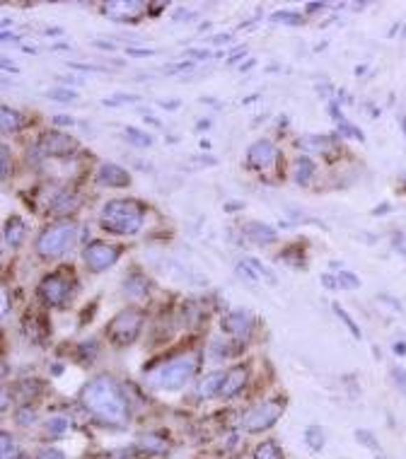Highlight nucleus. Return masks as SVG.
<instances>
[{"instance_id":"1","label":"nucleus","mask_w":406,"mask_h":459,"mask_svg":"<svg viewBox=\"0 0 406 459\" xmlns=\"http://www.w3.org/2000/svg\"><path fill=\"white\" fill-rule=\"evenodd\" d=\"M82 409L102 425H121L129 421V397L112 374H97L80 392Z\"/></svg>"},{"instance_id":"2","label":"nucleus","mask_w":406,"mask_h":459,"mask_svg":"<svg viewBox=\"0 0 406 459\" xmlns=\"http://www.w3.org/2000/svg\"><path fill=\"white\" fill-rule=\"evenodd\" d=\"M143 205L138 201H131V198H114V201L104 203L102 213H99L102 230L112 232V235H136L143 228Z\"/></svg>"},{"instance_id":"3","label":"nucleus","mask_w":406,"mask_h":459,"mask_svg":"<svg viewBox=\"0 0 406 459\" xmlns=\"http://www.w3.org/2000/svg\"><path fill=\"white\" fill-rule=\"evenodd\" d=\"M198 360H201L198 351L184 353V356L174 358V360H170L167 365H162L160 370L152 374V384H157V387H162V389H179V387H184V384H187L189 379L196 374Z\"/></svg>"},{"instance_id":"4","label":"nucleus","mask_w":406,"mask_h":459,"mask_svg":"<svg viewBox=\"0 0 406 459\" xmlns=\"http://www.w3.org/2000/svg\"><path fill=\"white\" fill-rule=\"evenodd\" d=\"M78 237V228L73 223H58L41 230L36 237V254L41 258H61L68 249H73Z\"/></svg>"},{"instance_id":"5","label":"nucleus","mask_w":406,"mask_h":459,"mask_svg":"<svg viewBox=\"0 0 406 459\" xmlns=\"http://www.w3.org/2000/svg\"><path fill=\"white\" fill-rule=\"evenodd\" d=\"M145 324V312L138 307H126L121 309L119 314L109 321L107 326V336L112 339V344L116 346H129L138 339L140 329Z\"/></svg>"},{"instance_id":"6","label":"nucleus","mask_w":406,"mask_h":459,"mask_svg":"<svg viewBox=\"0 0 406 459\" xmlns=\"http://www.w3.org/2000/svg\"><path fill=\"white\" fill-rule=\"evenodd\" d=\"M73 295V286H71V278L66 273L56 271V273H49V276L41 278L39 283V298L46 307H63V305L71 300Z\"/></svg>"},{"instance_id":"7","label":"nucleus","mask_w":406,"mask_h":459,"mask_svg":"<svg viewBox=\"0 0 406 459\" xmlns=\"http://www.w3.org/2000/svg\"><path fill=\"white\" fill-rule=\"evenodd\" d=\"M283 409H286V402H281V399H273V402H263L259 406H254V409L247 411L245 418H242V428L247 432H261V430L271 428V425L281 418Z\"/></svg>"},{"instance_id":"8","label":"nucleus","mask_w":406,"mask_h":459,"mask_svg":"<svg viewBox=\"0 0 406 459\" xmlns=\"http://www.w3.org/2000/svg\"><path fill=\"white\" fill-rule=\"evenodd\" d=\"M121 256V247L119 245H109V242H92V245L85 247L82 252V258H85L87 268L94 273L107 271L112 268Z\"/></svg>"},{"instance_id":"9","label":"nucleus","mask_w":406,"mask_h":459,"mask_svg":"<svg viewBox=\"0 0 406 459\" xmlns=\"http://www.w3.org/2000/svg\"><path fill=\"white\" fill-rule=\"evenodd\" d=\"M39 150L51 157H71L78 150V143L68 133L61 131H46L39 140Z\"/></svg>"},{"instance_id":"10","label":"nucleus","mask_w":406,"mask_h":459,"mask_svg":"<svg viewBox=\"0 0 406 459\" xmlns=\"http://www.w3.org/2000/svg\"><path fill=\"white\" fill-rule=\"evenodd\" d=\"M276 157H278V152L271 140L261 138V140H256V143H252L249 150H247V167L254 172H263L276 162Z\"/></svg>"},{"instance_id":"11","label":"nucleus","mask_w":406,"mask_h":459,"mask_svg":"<svg viewBox=\"0 0 406 459\" xmlns=\"http://www.w3.org/2000/svg\"><path fill=\"white\" fill-rule=\"evenodd\" d=\"M97 182L102 187L109 189H124L131 184V174L124 170L121 165H114V162H104L102 167L97 170Z\"/></svg>"},{"instance_id":"12","label":"nucleus","mask_w":406,"mask_h":459,"mask_svg":"<svg viewBox=\"0 0 406 459\" xmlns=\"http://www.w3.org/2000/svg\"><path fill=\"white\" fill-rule=\"evenodd\" d=\"M220 329L230 336H247L252 331V314L245 312V309H235V312H228L220 321Z\"/></svg>"},{"instance_id":"13","label":"nucleus","mask_w":406,"mask_h":459,"mask_svg":"<svg viewBox=\"0 0 406 459\" xmlns=\"http://www.w3.org/2000/svg\"><path fill=\"white\" fill-rule=\"evenodd\" d=\"M247 377H249V370L247 365H235L225 372V382H223V389H220V397L223 399H232L245 389L247 384Z\"/></svg>"},{"instance_id":"14","label":"nucleus","mask_w":406,"mask_h":459,"mask_svg":"<svg viewBox=\"0 0 406 459\" xmlns=\"http://www.w3.org/2000/svg\"><path fill=\"white\" fill-rule=\"evenodd\" d=\"M242 232H245L247 240H252L254 245H273L276 242V230L271 228V225H263V223H247L245 228H242Z\"/></svg>"},{"instance_id":"15","label":"nucleus","mask_w":406,"mask_h":459,"mask_svg":"<svg viewBox=\"0 0 406 459\" xmlns=\"http://www.w3.org/2000/svg\"><path fill=\"white\" fill-rule=\"evenodd\" d=\"M223 382H225V372L215 370V372H208L205 377L198 382L196 387V394L201 399H213V397H220V389H223Z\"/></svg>"},{"instance_id":"16","label":"nucleus","mask_w":406,"mask_h":459,"mask_svg":"<svg viewBox=\"0 0 406 459\" xmlns=\"http://www.w3.org/2000/svg\"><path fill=\"white\" fill-rule=\"evenodd\" d=\"M24 232H27V228H24V220L20 218V215H10L8 220H5V245L13 247V249H17L20 245L24 242Z\"/></svg>"},{"instance_id":"17","label":"nucleus","mask_w":406,"mask_h":459,"mask_svg":"<svg viewBox=\"0 0 406 459\" xmlns=\"http://www.w3.org/2000/svg\"><path fill=\"white\" fill-rule=\"evenodd\" d=\"M24 119L17 109H10L8 104L0 107V126H3V133H17L22 129Z\"/></svg>"},{"instance_id":"18","label":"nucleus","mask_w":406,"mask_h":459,"mask_svg":"<svg viewBox=\"0 0 406 459\" xmlns=\"http://www.w3.org/2000/svg\"><path fill=\"white\" fill-rule=\"evenodd\" d=\"M49 208L54 210V213H68V210H75L78 208V196L73 191H68V189H61V191H58L56 196L49 201Z\"/></svg>"},{"instance_id":"19","label":"nucleus","mask_w":406,"mask_h":459,"mask_svg":"<svg viewBox=\"0 0 406 459\" xmlns=\"http://www.w3.org/2000/svg\"><path fill=\"white\" fill-rule=\"evenodd\" d=\"M124 293L129 295V298H136V300L145 298V295H147V278L143 276V273H138V271L131 273V276L126 278Z\"/></svg>"},{"instance_id":"20","label":"nucleus","mask_w":406,"mask_h":459,"mask_svg":"<svg viewBox=\"0 0 406 459\" xmlns=\"http://www.w3.org/2000/svg\"><path fill=\"white\" fill-rule=\"evenodd\" d=\"M312 174H314V162L310 160V157H300V160L295 162V170H293V179H295V184L305 187V184H310Z\"/></svg>"},{"instance_id":"21","label":"nucleus","mask_w":406,"mask_h":459,"mask_svg":"<svg viewBox=\"0 0 406 459\" xmlns=\"http://www.w3.org/2000/svg\"><path fill=\"white\" fill-rule=\"evenodd\" d=\"M254 459H283V452H281V447H278V442L263 440L254 450Z\"/></svg>"},{"instance_id":"22","label":"nucleus","mask_w":406,"mask_h":459,"mask_svg":"<svg viewBox=\"0 0 406 459\" xmlns=\"http://www.w3.org/2000/svg\"><path fill=\"white\" fill-rule=\"evenodd\" d=\"M0 447H3V459H24L17 442H15V437L10 435V432H3V435H0Z\"/></svg>"},{"instance_id":"23","label":"nucleus","mask_w":406,"mask_h":459,"mask_svg":"<svg viewBox=\"0 0 406 459\" xmlns=\"http://www.w3.org/2000/svg\"><path fill=\"white\" fill-rule=\"evenodd\" d=\"M124 136H126V140L133 143L136 147H150L152 145V136H147L145 131H140V129H133V126H129V129L124 131Z\"/></svg>"},{"instance_id":"24","label":"nucleus","mask_w":406,"mask_h":459,"mask_svg":"<svg viewBox=\"0 0 406 459\" xmlns=\"http://www.w3.org/2000/svg\"><path fill=\"white\" fill-rule=\"evenodd\" d=\"M305 440H307L310 450L319 452L321 447H324V430H321L319 425H310V428L305 430Z\"/></svg>"},{"instance_id":"25","label":"nucleus","mask_w":406,"mask_h":459,"mask_svg":"<svg viewBox=\"0 0 406 459\" xmlns=\"http://www.w3.org/2000/svg\"><path fill=\"white\" fill-rule=\"evenodd\" d=\"M334 312H336V316H339V319H341V321H344V324H346V329H348V331H351V334H353V339H361V336H363V334H361V326L356 324V319H353V316L348 314L346 309L341 307L339 303H334Z\"/></svg>"},{"instance_id":"26","label":"nucleus","mask_w":406,"mask_h":459,"mask_svg":"<svg viewBox=\"0 0 406 459\" xmlns=\"http://www.w3.org/2000/svg\"><path fill=\"white\" fill-rule=\"evenodd\" d=\"M245 263H249V266L254 268L256 273H259V278H263V281H266V283H271V286H276V283H278L276 273H273V271H268V268L263 266V263L259 261V258H254V256H247V258H245Z\"/></svg>"},{"instance_id":"27","label":"nucleus","mask_w":406,"mask_h":459,"mask_svg":"<svg viewBox=\"0 0 406 459\" xmlns=\"http://www.w3.org/2000/svg\"><path fill=\"white\" fill-rule=\"evenodd\" d=\"M273 22H283V24H293V27H298V24L305 22V17L300 13H293V10H278V13L271 15Z\"/></svg>"},{"instance_id":"28","label":"nucleus","mask_w":406,"mask_h":459,"mask_svg":"<svg viewBox=\"0 0 406 459\" xmlns=\"http://www.w3.org/2000/svg\"><path fill=\"white\" fill-rule=\"evenodd\" d=\"M97 356H99L97 341H82V344L78 346V358H80L82 363H92Z\"/></svg>"},{"instance_id":"29","label":"nucleus","mask_w":406,"mask_h":459,"mask_svg":"<svg viewBox=\"0 0 406 459\" xmlns=\"http://www.w3.org/2000/svg\"><path fill=\"white\" fill-rule=\"evenodd\" d=\"M46 97H49V99H56V102L68 104V102H75V99H78V92H73V89H68V87H56V89H49V92H46Z\"/></svg>"},{"instance_id":"30","label":"nucleus","mask_w":406,"mask_h":459,"mask_svg":"<svg viewBox=\"0 0 406 459\" xmlns=\"http://www.w3.org/2000/svg\"><path fill=\"white\" fill-rule=\"evenodd\" d=\"M300 145L307 147V150H326V147L331 145V140L321 138V136H305V138L300 140Z\"/></svg>"},{"instance_id":"31","label":"nucleus","mask_w":406,"mask_h":459,"mask_svg":"<svg viewBox=\"0 0 406 459\" xmlns=\"http://www.w3.org/2000/svg\"><path fill=\"white\" fill-rule=\"evenodd\" d=\"M339 286L341 288H346V290H356V288H361V278L356 276V273H351V271H339Z\"/></svg>"},{"instance_id":"32","label":"nucleus","mask_w":406,"mask_h":459,"mask_svg":"<svg viewBox=\"0 0 406 459\" xmlns=\"http://www.w3.org/2000/svg\"><path fill=\"white\" fill-rule=\"evenodd\" d=\"M15 418H17L20 425H31L36 421V414H34V409H31V406H22V409H17Z\"/></svg>"},{"instance_id":"33","label":"nucleus","mask_w":406,"mask_h":459,"mask_svg":"<svg viewBox=\"0 0 406 459\" xmlns=\"http://www.w3.org/2000/svg\"><path fill=\"white\" fill-rule=\"evenodd\" d=\"M39 389H41V384H39V379H27V382H22V402H31V397L34 394H39Z\"/></svg>"},{"instance_id":"34","label":"nucleus","mask_w":406,"mask_h":459,"mask_svg":"<svg viewBox=\"0 0 406 459\" xmlns=\"http://www.w3.org/2000/svg\"><path fill=\"white\" fill-rule=\"evenodd\" d=\"M140 447L147 450V452H162L165 450V442H162L160 437H155V435H147V437L140 440Z\"/></svg>"},{"instance_id":"35","label":"nucleus","mask_w":406,"mask_h":459,"mask_svg":"<svg viewBox=\"0 0 406 459\" xmlns=\"http://www.w3.org/2000/svg\"><path fill=\"white\" fill-rule=\"evenodd\" d=\"M356 437H358V442H361V445L370 447L372 452H379V445L375 442V437H372L370 430H356Z\"/></svg>"},{"instance_id":"36","label":"nucleus","mask_w":406,"mask_h":459,"mask_svg":"<svg viewBox=\"0 0 406 459\" xmlns=\"http://www.w3.org/2000/svg\"><path fill=\"white\" fill-rule=\"evenodd\" d=\"M124 102H138V97L136 94H116V97L102 99L104 107H116V104H124Z\"/></svg>"},{"instance_id":"37","label":"nucleus","mask_w":406,"mask_h":459,"mask_svg":"<svg viewBox=\"0 0 406 459\" xmlns=\"http://www.w3.org/2000/svg\"><path fill=\"white\" fill-rule=\"evenodd\" d=\"M46 430H49L51 435H61V432L68 430V421L66 418H51L49 423H46Z\"/></svg>"},{"instance_id":"38","label":"nucleus","mask_w":406,"mask_h":459,"mask_svg":"<svg viewBox=\"0 0 406 459\" xmlns=\"http://www.w3.org/2000/svg\"><path fill=\"white\" fill-rule=\"evenodd\" d=\"M237 271H240V276H242V278H247V281H249V283H256V281H259V273H256L254 268L249 266V263L242 261L240 266H237Z\"/></svg>"},{"instance_id":"39","label":"nucleus","mask_w":406,"mask_h":459,"mask_svg":"<svg viewBox=\"0 0 406 459\" xmlns=\"http://www.w3.org/2000/svg\"><path fill=\"white\" fill-rule=\"evenodd\" d=\"M339 131H341V133H344V136H351V138L361 140V143H363V140H365V136H363L361 131L356 129V126L346 124V121H341V124H339Z\"/></svg>"},{"instance_id":"40","label":"nucleus","mask_w":406,"mask_h":459,"mask_svg":"<svg viewBox=\"0 0 406 459\" xmlns=\"http://www.w3.org/2000/svg\"><path fill=\"white\" fill-rule=\"evenodd\" d=\"M126 56H131V58H150V56H155V51H152V49H136V46H129V49H126Z\"/></svg>"},{"instance_id":"41","label":"nucleus","mask_w":406,"mask_h":459,"mask_svg":"<svg viewBox=\"0 0 406 459\" xmlns=\"http://www.w3.org/2000/svg\"><path fill=\"white\" fill-rule=\"evenodd\" d=\"M36 459H66V455H63L61 450H56V447H46V450L39 452Z\"/></svg>"},{"instance_id":"42","label":"nucleus","mask_w":406,"mask_h":459,"mask_svg":"<svg viewBox=\"0 0 406 459\" xmlns=\"http://www.w3.org/2000/svg\"><path fill=\"white\" fill-rule=\"evenodd\" d=\"M0 157H3V179H8L10 174V147L3 143V147H0Z\"/></svg>"},{"instance_id":"43","label":"nucleus","mask_w":406,"mask_h":459,"mask_svg":"<svg viewBox=\"0 0 406 459\" xmlns=\"http://www.w3.org/2000/svg\"><path fill=\"white\" fill-rule=\"evenodd\" d=\"M194 63L191 61H182V63H174V66H167L165 71L170 73V75H174V73H184V71H189Z\"/></svg>"},{"instance_id":"44","label":"nucleus","mask_w":406,"mask_h":459,"mask_svg":"<svg viewBox=\"0 0 406 459\" xmlns=\"http://www.w3.org/2000/svg\"><path fill=\"white\" fill-rule=\"evenodd\" d=\"M68 66L73 68V71H89V73H94V71H104L102 66H92V63H68Z\"/></svg>"},{"instance_id":"45","label":"nucleus","mask_w":406,"mask_h":459,"mask_svg":"<svg viewBox=\"0 0 406 459\" xmlns=\"http://www.w3.org/2000/svg\"><path fill=\"white\" fill-rule=\"evenodd\" d=\"M321 286H324L326 290H336V288H339V278L324 273V276H321Z\"/></svg>"},{"instance_id":"46","label":"nucleus","mask_w":406,"mask_h":459,"mask_svg":"<svg viewBox=\"0 0 406 459\" xmlns=\"http://www.w3.org/2000/svg\"><path fill=\"white\" fill-rule=\"evenodd\" d=\"M51 124H54V126H73V124H75V119H73V116L58 114V116H54V119H51Z\"/></svg>"},{"instance_id":"47","label":"nucleus","mask_w":406,"mask_h":459,"mask_svg":"<svg viewBox=\"0 0 406 459\" xmlns=\"http://www.w3.org/2000/svg\"><path fill=\"white\" fill-rule=\"evenodd\" d=\"M392 377L397 379V384L402 389H406V372L402 370V367H392Z\"/></svg>"},{"instance_id":"48","label":"nucleus","mask_w":406,"mask_h":459,"mask_svg":"<svg viewBox=\"0 0 406 459\" xmlns=\"http://www.w3.org/2000/svg\"><path fill=\"white\" fill-rule=\"evenodd\" d=\"M245 56H247V46H240V49H235V51H232V56L228 58V66L237 63L240 58H245Z\"/></svg>"},{"instance_id":"49","label":"nucleus","mask_w":406,"mask_h":459,"mask_svg":"<svg viewBox=\"0 0 406 459\" xmlns=\"http://www.w3.org/2000/svg\"><path fill=\"white\" fill-rule=\"evenodd\" d=\"M145 8H147V13H150L152 17H157V15H160L162 10L167 8V5L165 3H150V5H145Z\"/></svg>"},{"instance_id":"50","label":"nucleus","mask_w":406,"mask_h":459,"mask_svg":"<svg viewBox=\"0 0 406 459\" xmlns=\"http://www.w3.org/2000/svg\"><path fill=\"white\" fill-rule=\"evenodd\" d=\"M187 54L191 56V58H210V56H213L210 51H203V49H189Z\"/></svg>"},{"instance_id":"51","label":"nucleus","mask_w":406,"mask_h":459,"mask_svg":"<svg viewBox=\"0 0 406 459\" xmlns=\"http://www.w3.org/2000/svg\"><path fill=\"white\" fill-rule=\"evenodd\" d=\"M329 112H331V116H334L336 121H339V124H341V121H344V114L339 112V104L331 102V104H329Z\"/></svg>"},{"instance_id":"52","label":"nucleus","mask_w":406,"mask_h":459,"mask_svg":"<svg viewBox=\"0 0 406 459\" xmlns=\"http://www.w3.org/2000/svg\"><path fill=\"white\" fill-rule=\"evenodd\" d=\"M240 208H245L240 201H230V203H225V213H237Z\"/></svg>"},{"instance_id":"53","label":"nucleus","mask_w":406,"mask_h":459,"mask_svg":"<svg viewBox=\"0 0 406 459\" xmlns=\"http://www.w3.org/2000/svg\"><path fill=\"white\" fill-rule=\"evenodd\" d=\"M160 104L162 109H179L182 107V102H179V99H172V102H157Z\"/></svg>"},{"instance_id":"54","label":"nucleus","mask_w":406,"mask_h":459,"mask_svg":"<svg viewBox=\"0 0 406 459\" xmlns=\"http://www.w3.org/2000/svg\"><path fill=\"white\" fill-rule=\"evenodd\" d=\"M317 10H324V3H310L307 8H305V13H317Z\"/></svg>"},{"instance_id":"55","label":"nucleus","mask_w":406,"mask_h":459,"mask_svg":"<svg viewBox=\"0 0 406 459\" xmlns=\"http://www.w3.org/2000/svg\"><path fill=\"white\" fill-rule=\"evenodd\" d=\"M177 20H194L196 17V13H184V10H177V15H174Z\"/></svg>"},{"instance_id":"56","label":"nucleus","mask_w":406,"mask_h":459,"mask_svg":"<svg viewBox=\"0 0 406 459\" xmlns=\"http://www.w3.org/2000/svg\"><path fill=\"white\" fill-rule=\"evenodd\" d=\"M94 46H97V49H104V51H114L112 41H94Z\"/></svg>"},{"instance_id":"57","label":"nucleus","mask_w":406,"mask_h":459,"mask_svg":"<svg viewBox=\"0 0 406 459\" xmlns=\"http://www.w3.org/2000/svg\"><path fill=\"white\" fill-rule=\"evenodd\" d=\"M392 348H394V353H397V356H406V344H404V341H397V344H394Z\"/></svg>"},{"instance_id":"58","label":"nucleus","mask_w":406,"mask_h":459,"mask_svg":"<svg viewBox=\"0 0 406 459\" xmlns=\"http://www.w3.org/2000/svg\"><path fill=\"white\" fill-rule=\"evenodd\" d=\"M232 41V34H225V36H213V44H230Z\"/></svg>"},{"instance_id":"59","label":"nucleus","mask_w":406,"mask_h":459,"mask_svg":"<svg viewBox=\"0 0 406 459\" xmlns=\"http://www.w3.org/2000/svg\"><path fill=\"white\" fill-rule=\"evenodd\" d=\"M63 34V29L61 27H51V29H46V36H61Z\"/></svg>"},{"instance_id":"60","label":"nucleus","mask_w":406,"mask_h":459,"mask_svg":"<svg viewBox=\"0 0 406 459\" xmlns=\"http://www.w3.org/2000/svg\"><path fill=\"white\" fill-rule=\"evenodd\" d=\"M143 119H145V124H150V126H162V124H160V121H157V119H155V116H147V114H145V116H143Z\"/></svg>"},{"instance_id":"61","label":"nucleus","mask_w":406,"mask_h":459,"mask_svg":"<svg viewBox=\"0 0 406 459\" xmlns=\"http://www.w3.org/2000/svg\"><path fill=\"white\" fill-rule=\"evenodd\" d=\"M208 126H210V121H208V119H201V121H198V124H196V129H198V131H203V129H208Z\"/></svg>"},{"instance_id":"62","label":"nucleus","mask_w":406,"mask_h":459,"mask_svg":"<svg viewBox=\"0 0 406 459\" xmlns=\"http://www.w3.org/2000/svg\"><path fill=\"white\" fill-rule=\"evenodd\" d=\"M3 71H13V73H17V68L10 66V61H3Z\"/></svg>"},{"instance_id":"63","label":"nucleus","mask_w":406,"mask_h":459,"mask_svg":"<svg viewBox=\"0 0 406 459\" xmlns=\"http://www.w3.org/2000/svg\"><path fill=\"white\" fill-rule=\"evenodd\" d=\"M387 210H389V205H387V203H382V205H379V208L375 210V215H379V213H387Z\"/></svg>"},{"instance_id":"64","label":"nucleus","mask_w":406,"mask_h":459,"mask_svg":"<svg viewBox=\"0 0 406 459\" xmlns=\"http://www.w3.org/2000/svg\"><path fill=\"white\" fill-rule=\"evenodd\" d=\"M402 124H404V133H406V116H404V119H402Z\"/></svg>"}]
</instances>
